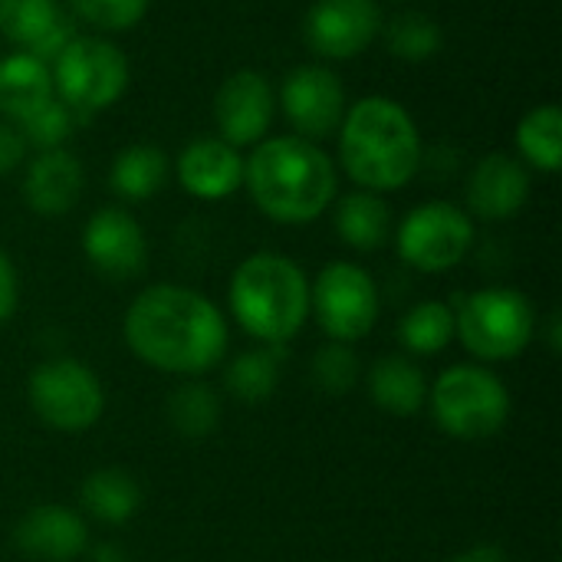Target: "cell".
I'll return each instance as SVG.
<instances>
[{
    "mask_svg": "<svg viewBox=\"0 0 562 562\" xmlns=\"http://www.w3.org/2000/svg\"><path fill=\"white\" fill-rule=\"evenodd\" d=\"M122 336L132 356L158 372L198 379L227 352V319L198 290L178 283L145 286L125 310Z\"/></svg>",
    "mask_w": 562,
    "mask_h": 562,
    "instance_id": "1",
    "label": "cell"
},
{
    "mask_svg": "<svg viewBox=\"0 0 562 562\" xmlns=\"http://www.w3.org/2000/svg\"><path fill=\"white\" fill-rule=\"evenodd\" d=\"M244 184L270 221L310 224L336 198V165L316 142L273 135L244 158Z\"/></svg>",
    "mask_w": 562,
    "mask_h": 562,
    "instance_id": "2",
    "label": "cell"
},
{
    "mask_svg": "<svg viewBox=\"0 0 562 562\" xmlns=\"http://www.w3.org/2000/svg\"><path fill=\"white\" fill-rule=\"evenodd\" d=\"M339 161L359 191L385 194L405 188L422 168L415 119L389 95L352 102L339 125Z\"/></svg>",
    "mask_w": 562,
    "mask_h": 562,
    "instance_id": "3",
    "label": "cell"
},
{
    "mask_svg": "<svg viewBox=\"0 0 562 562\" xmlns=\"http://www.w3.org/2000/svg\"><path fill=\"white\" fill-rule=\"evenodd\" d=\"M227 303L250 339L260 346H286L310 319V280L290 257L260 250L231 273Z\"/></svg>",
    "mask_w": 562,
    "mask_h": 562,
    "instance_id": "4",
    "label": "cell"
},
{
    "mask_svg": "<svg viewBox=\"0 0 562 562\" xmlns=\"http://www.w3.org/2000/svg\"><path fill=\"white\" fill-rule=\"evenodd\" d=\"M428 405L438 428L458 441H487L510 418V392L487 366L461 362L428 385Z\"/></svg>",
    "mask_w": 562,
    "mask_h": 562,
    "instance_id": "5",
    "label": "cell"
},
{
    "mask_svg": "<svg viewBox=\"0 0 562 562\" xmlns=\"http://www.w3.org/2000/svg\"><path fill=\"white\" fill-rule=\"evenodd\" d=\"M537 333L533 303L514 286H484L454 303V336L481 362L517 359Z\"/></svg>",
    "mask_w": 562,
    "mask_h": 562,
    "instance_id": "6",
    "label": "cell"
},
{
    "mask_svg": "<svg viewBox=\"0 0 562 562\" xmlns=\"http://www.w3.org/2000/svg\"><path fill=\"white\" fill-rule=\"evenodd\" d=\"M53 92L82 119L115 105L128 89V59L105 36H76L53 63Z\"/></svg>",
    "mask_w": 562,
    "mask_h": 562,
    "instance_id": "7",
    "label": "cell"
},
{
    "mask_svg": "<svg viewBox=\"0 0 562 562\" xmlns=\"http://www.w3.org/2000/svg\"><path fill=\"white\" fill-rule=\"evenodd\" d=\"M26 402L46 428L63 435H82L102 418L105 389L86 362L56 356L30 372Z\"/></svg>",
    "mask_w": 562,
    "mask_h": 562,
    "instance_id": "8",
    "label": "cell"
},
{
    "mask_svg": "<svg viewBox=\"0 0 562 562\" xmlns=\"http://www.w3.org/2000/svg\"><path fill=\"white\" fill-rule=\"evenodd\" d=\"M310 313L333 342H359L379 319V286L352 260L326 263L310 283Z\"/></svg>",
    "mask_w": 562,
    "mask_h": 562,
    "instance_id": "9",
    "label": "cell"
},
{
    "mask_svg": "<svg viewBox=\"0 0 562 562\" xmlns=\"http://www.w3.org/2000/svg\"><path fill=\"white\" fill-rule=\"evenodd\" d=\"M395 247L412 270L445 273L474 247V221L451 201H428L405 214L395 231Z\"/></svg>",
    "mask_w": 562,
    "mask_h": 562,
    "instance_id": "10",
    "label": "cell"
},
{
    "mask_svg": "<svg viewBox=\"0 0 562 562\" xmlns=\"http://www.w3.org/2000/svg\"><path fill=\"white\" fill-rule=\"evenodd\" d=\"M286 122L293 125V135L306 142H323L333 132H339L346 115V89L342 79L319 66H296L283 76L280 95H277Z\"/></svg>",
    "mask_w": 562,
    "mask_h": 562,
    "instance_id": "11",
    "label": "cell"
},
{
    "mask_svg": "<svg viewBox=\"0 0 562 562\" xmlns=\"http://www.w3.org/2000/svg\"><path fill=\"white\" fill-rule=\"evenodd\" d=\"M382 33V10L375 0H316L306 13V46L323 59H352L366 53Z\"/></svg>",
    "mask_w": 562,
    "mask_h": 562,
    "instance_id": "12",
    "label": "cell"
},
{
    "mask_svg": "<svg viewBox=\"0 0 562 562\" xmlns=\"http://www.w3.org/2000/svg\"><path fill=\"white\" fill-rule=\"evenodd\" d=\"M277 115V95L263 72L257 69H237L231 72L217 95H214V122L217 138H224L234 148H254L267 138Z\"/></svg>",
    "mask_w": 562,
    "mask_h": 562,
    "instance_id": "13",
    "label": "cell"
},
{
    "mask_svg": "<svg viewBox=\"0 0 562 562\" xmlns=\"http://www.w3.org/2000/svg\"><path fill=\"white\" fill-rule=\"evenodd\" d=\"M82 254L105 280H132L145 270L148 240L142 224L125 207H99L82 227Z\"/></svg>",
    "mask_w": 562,
    "mask_h": 562,
    "instance_id": "14",
    "label": "cell"
},
{
    "mask_svg": "<svg viewBox=\"0 0 562 562\" xmlns=\"http://www.w3.org/2000/svg\"><path fill=\"white\" fill-rule=\"evenodd\" d=\"M13 547L33 562H76L89 550V527L79 510L40 504L16 520Z\"/></svg>",
    "mask_w": 562,
    "mask_h": 562,
    "instance_id": "15",
    "label": "cell"
},
{
    "mask_svg": "<svg viewBox=\"0 0 562 562\" xmlns=\"http://www.w3.org/2000/svg\"><path fill=\"white\" fill-rule=\"evenodd\" d=\"M530 201V171L520 158L494 151L468 178V207L481 221H507Z\"/></svg>",
    "mask_w": 562,
    "mask_h": 562,
    "instance_id": "16",
    "label": "cell"
},
{
    "mask_svg": "<svg viewBox=\"0 0 562 562\" xmlns=\"http://www.w3.org/2000/svg\"><path fill=\"white\" fill-rule=\"evenodd\" d=\"M178 184L198 201H224L244 188V155L224 138H198L178 155Z\"/></svg>",
    "mask_w": 562,
    "mask_h": 562,
    "instance_id": "17",
    "label": "cell"
},
{
    "mask_svg": "<svg viewBox=\"0 0 562 562\" xmlns=\"http://www.w3.org/2000/svg\"><path fill=\"white\" fill-rule=\"evenodd\" d=\"M82 194V165L72 151H40L23 175V201L40 217H63Z\"/></svg>",
    "mask_w": 562,
    "mask_h": 562,
    "instance_id": "18",
    "label": "cell"
},
{
    "mask_svg": "<svg viewBox=\"0 0 562 562\" xmlns=\"http://www.w3.org/2000/svg\"><path fill=\"white\" fill-rule=\"evenodd\" d=\"M366 385L372 402L398 418H412L428 405V379L405 352H392L372 362V369L366 372Z\"/></svg>",
    "mask_w": 562,
    "mask_h": 562,
    "instance_id": "19",
    "label": "cell"
},
{
    "mask_svg": "<svg viewBox=\"0 0 562 562\" xmlns=\"http://www.w3.org/2000/svg\"><path fill=\"white\" fill-rule=\"evenodd\" d=\"M53 76L49 66L36 56L16 49L0 59V115L13 125L30 119L53 99Z\"/></svg>",
    "mask_w": 562,
    "mask_h": 562,
    "instance_id": "20",
    "label": "cell"
},
{
    "mask_svg": "<svg viewBox=\"0 0 562 562\" xmlns=\"http://www.w3.org/2000/svg\"><path fill=\"white\" fill-rule=\"evenodd\" d=\"M142 507V484L125 468H99L79 487V510L105 527L128 524Z\"/></svg>",
    "mask_w": 562,
    "mask_h": 562,
    "instance_id": "21",
    "label": "cell"
},
{
    "mask_svg": "<svg viewBox=\"0 0 562 562\" xmlns=\"http://www.w3.org/2000/svg\"><path fill=\"white\" fill-rule=\"evenodd\" d=\"M336 234L346 247L359 254L379 250L392 237V211L382 201V194L372 191H352L336 204Z\"/></svg>",
    "mask_w": 562,
    "mask_h": 562,
    "instance_id": "22",
    "label": "cell"
},
{
    "mask_svg": "<svg viewBox=\"0 0 562 562\" xmlns=\"http://www.w3.org/2000/svg\"><path fill=\"white\" fill-rule=\"evenodd\" d=\"M168 181V155L158 145L135 142L122 148L112 161L109 184L122 201H148Z\"/></svg>",
    "mask_w": 562,
    "mask_h": 562,
    "instance_id": "23",
    "label": "cell"
},
{
    "mask_svg": "<svg viewBox=\"0 0 562 562\" xmlns=\"http://www.w3.org/2000/svg\"><path fill=\"white\" fill-rule=\"evenodd\" d=\"M283 372V346H257L234 356L224 369V389L244 405H263Z\"/></svg>",
    "mask_w": 562,
    "mask_h": 562,
    "instance_id": "24",
    "label": "cell"
},
{
    "mask_svg": "<svg viewBox=\"0 0 562 562\" xmlns=\"http://www.w3.org/2000/svg\"><path fill=\"white\" fill-rule=\"evenodd\" d=\"M165 415L171 428L188 438V441H204L217 431L221 425V395L201 382V379H184L165 402Z\"/></svg>",
    "mask_w": 562,
    "mask_h": 562,
    "instance_id": "25",
    "label": "cell"
},
{
    "mask_svg": "<svg viewBox=\"0 0 562 562\" xmlns=\"http://www.w3.org/2000/svg\"><path fill=\"white\" fill-rule=\"evenodd\" d=\"M395 336L412 356H438L454 342V306L441 300H422L398 319Z\"/></svg>",
    "mask_w": 562,
    "mask_h": 562,
    "instance_id": "26",
    "label": "cell"
},
{
    "mask_svg": "<svg viewBox=\"0 0 562 562\" xmlns=\"http://www.w3.org/2000/svg\"><path fill=\"white\" fill-rule=\"evenodd\" d=\"M517 151L524 165L537 171H560L562 168V109L543 102L530 109L517 125Z\"/></svg>",
    "mask_w": 562,
    "mask_h": 562,
    "instance_id": "27",
    "label": "cell"
},
{
    "mask_svg": "<svg viewBox=\"0 0 562 562\" xmlns=\"http://www.w3.org/2000/svg\"><path fill=\"white\" fill-rule=\"evenodd\" d=\"M382 33H385L389 53L395 59H405V63H425L445 43L438 20H431L428 13H418V10L398 13L389 26H382Z\"/></svg>",
    "mask_w": 562,
    "mask_h": 562,
    "instance_id": "28",
    "label": "cell"
},
{
    "mask_svg": "<svg viewBox=\"0 0 562 562\" xmlns=\"http://www.w3.org/2000/svg\"><path fill=\"white\" fill-rule=\"evenodd\" d=\"M56 0H0V36L20 49H30L56 20Z\"/></svg>",
    "mask_w": 562,
    "mask_h": 562,
    "instance_id": "29",
    "label": "cell"
},
{
    "mask_svg": "<svg viewBox=\"0 0 562 562\" xmlns=\"http://www.w3.org/2000/svg\"><path fill=\"white\" fill-rule=\"evenodd\" d=\"M82 122H86V119H82L79 112H72L66 102H59V99L53 95L43 109H36L30 119H23L16 128H20L26 148L33 145V148H40V151H53V148H63V145L76 135V128H79Z\"/></svg>",
    "mask_w": 562,
    "mask_h": 562,
    "instance_id": "30",
    "label": "cell"
},
{
    "mask_svg": "<svg viewBox=\"0 0 562 562\" xmlns=\"http://www.w3.org/2000/svg\"><path fill=\"white\" fill-rule=\"evenodd\" d=\"M310 379L319 392L326 395H346L359 385L362 379V366H359V356L352 352V346L346 342H329L323 349L313 352V362H310Z\"/></svg>",
    "mask_w": 562,
    "mask_h": 562,
    "instance_id": "31",
    "label": "cell"
},
{
    "mask_svg": "<svg viewBox=\"0 0 562 562\" xmlns=\"http://www.w3.org/2000/svg\"><path fill=\"white\" fill-rule=\"evenodd\" d=\"M148 3L151 0H69L72 13L102 33L132 30L148 13Z\"/></svg>",
    "mask_w": 562,
    "mask_h": 562,
    "instance_id": "32",
    "label": "cell"
},
{
    "mask_svg": "<svg viewBox=\"0 0 562 562\" xmlns=\"http://www.w3.org/2000/svg\"><path fill=\"white\" fill-rule=\"evenodd\" d=\"M26 158V142L20 128L7 119H0V178L10 175L20 161Z\"/></svg>",
    "mask_w": 562,
    "mask_h": 562,
    "instance_id": "33",
    "label": "cell"
},
{
    "mask_svg": "<svg viewBox=\"0 0 562 562\" xmlns=\"http://www.w3.org/2000/svg\"><path fill=\"white\" fill-rule=\"evenodd\" d=\"M20 303V280H16V267L13 260L0 250V323H7L16 313Z\"/></svg>",
    "mask_w": 562,
    "mask_h": 562,
    "instance_id": "34",
    "label": "cell"
},
{
    "mask_svg": "<svg viewBox=\"0 0 562 562\" xmlns=\"http://www.w3.org/2000/svg\"><path fill=\"white\" fill-rule=\"evenodd\" d=\"M451 562H510V560H507V553H504L501 547H494V543H481V547L464 550L461 557H454Z\"/></svg>",
    "mask_w": 562,
    "mask_h": 562,
    "instance_id": "35",
    "label": "cell"
},
{
    "mask_svg": "<svg viewBox=\"0 0 562 562\" xmlns=\"http://www.w3.org/2000/svg\"><path fill=\"white\" fill-rule=\"evenodd\" d=\"M86 553H89V562H125L122 547H115V543H99Z\"/></svg>",
    "mask_w": 562,
    "mask_h": 562,
    "instance_id": "36",
    "label": "cell"
}]
</instances>
